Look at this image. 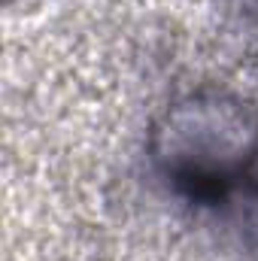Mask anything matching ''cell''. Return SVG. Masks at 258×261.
I'll list each match as a JSON object with an SVG mask.
<instances>
[{
	"label": "cell",
	"instance_id": "7a4b0ae2",
	"mask_svg": "<svg viewBox=\"0 0 258 261\" xmlns=\"http://www.w3.org/2000/svg\"><path fill=\"white\" fill-rule=\"evenodd\" d=\"M240 228H243V243L258 258V179L249 182L243 192V213H240Z\"/></svg>",
	"mask_w": 258,
	"mask_h": 261
},
{
	"label": "cell",
	"instance_id": "6da1fadb",
	"mask_svg": "<svg viewBox=\"0 0 258 261\" xmlns=\"http://www.w3.org/2000/svg\"><path fill=\"white\" fill-rule=\"evenodd\" d=\"M152 173L194 206L249 189L258 164V113L228 88H194L170 100L146 134Z\"/></svg>",
	"mask_w": 258,
	"mask_h": 261
}]
</instances>
